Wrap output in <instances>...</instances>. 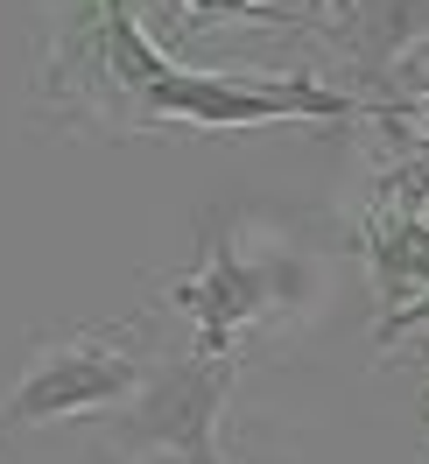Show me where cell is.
Masks as SVG:
<instances>
[{
	"mask_svg": "<svg viewBox=\"0 0 429 464\" xmlns=\"http://www.w3.org/2000/svg\"><path fill=\"white\" fill-rule=\"evenodd\" d=\"M345 14V57H352V78H359V99H373V106H401L395 92H387V78H395L401 63H408V50L429 35V0H338Z\"/></svg>",
	"mask_w": 429,
	"mask_h": 464,
	"instance_id": "cell-5",
	"label": "cell"
},
{
	"mask_svg": "<svg viewBox=\"0 0 429 464\" xmlns=\"http://www.w3.org/2000/svg\"><path fill=\"white\" fill-rule=\"evenodd\" d=\"M43 106H57L85 134H155V127H268V120H387L408 134V99L373 106L359 92H331L317 78H239L176 63L134 0H57L35 63Z\"/></svg>",
	"mask_w": 429,
	"mask_h": 464,
	"instance_id": "cell-1",
	"label": "cell"
},
{
	"mask_svg": "<svg viewBox=\"0 0 429 464\" xmlns=\"http://www.w3.org/2000/svg\"><path fill=\"white\" fill-rule=\"evenodd\" d=\"M408 331H429V295H415L408 310H395V317L373 324V345H395V338H408Z\"/></svg>",
	"mask_w": 429,
	"mask_h": 464,
	"instance_id": "cell-7",
	"label": "cell"
},
{
	"mask_svg": "<svg viewBox=\"0 0 429 464\" xmlns=\"http://www.w3.org/2000/svg\"><path fill=\"white\" fill-rule=\"evenodd\" d=\"M359 254H366L380 317H395L415 295H429V218H415V211H366Z\"/></svg>",
	"mask_w": 429,
	"mask_h": 464,
	"instance_id": "cell-6",
	"label": "cell"
},
{
	"mask_svg": "<svg viewBox=\"0 0 429 464\" xmlns=\"http://www.w3.org/2000/svg\"><path fill=\"white\" fill-rule=\"evenodd\" d=\"M239 7H275V0H239ZM331 7H338V0H331Z\"/></svg>",
	"mask_w": 429,
	"mask_h": 464,
	"instance_id": "cell-8",
	"label": "cell"
},
{
	"mask_svg": "<svg viewBox=\"0 0 429 464\" xmlns=\"http://www.w3.org/2000/svg\"><path fill=\"white\" fill-rule=\"evenodd\" d=\"M232 380H239V352L162 359L134 387V401L113 408L106 430L120 436V450H155L170 464H226L219 458V408L232 401Z\"/></svg>",
	"mask_w": 429,
	"mask_h": 464,
	"instance_id": "cell-3",
	"label": "cell"
},
{
	"mask_svg": "<svg viewBox=\"0 0 429 464\" xmlns=\"http://www.w3.org/2000/svg\"><path fill=\"white\" fill-rule=\"evenodd\" d=\"M148 380L134 338L120 331H57L22 359L15 394L0 401V430H35V422H63V415H113L134 401Z\"/></svg>",
	"mask_w": 429,
	"mask_h": 464,
	"instance_id": "cell-2",
	"label": "cell"
},
{
	"mask_svg": "<svg viewBox=\"0 0 429 464\" xmlns=\"http://www.w3.org/2000/svg\"><path fill=\"white\" fill-rule=\"evenodd\" d=\"M282 289H288L282 267L239 254L232 239H219V226H204V254L190 275L170 282V303L198 324V345L190 352H239V338L282 303Z\"/></svg>",
	"mask_w": 429,
	"mask_h": 464,
	"instance_id": "cell-4",
	"label": "cell"
}]
</instances>
